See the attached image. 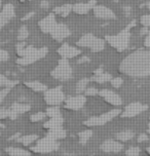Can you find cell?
<instances>
[{"label": "cell", "instance_id": "obj_1", "mask_svg": "<svg viewBox=\"0 0 150 156\" xmlns=\"http://www.w3.org/2000/svg\"><path fill=\"white\" fill-rule=\"evenodd\" d=\"M119 71L130 77L150 75V51L139 49L127 55L120 62Z\"/></svg>", "mask_w": 150, "mask_h": 156}, {"label": "cell", "instance_id": "obj_2", "mask_svg": "<svg viewBox=\"0 0 150 156\" xmlns=\"http://www.w3.org/2000/svg\"><path fill=\"white\" fill-rule=\"evenodd\" d=\"M135 25H136V21H132L127 25V27L126 29H123V31H120L116 35H107L106 37H105V40L117 51H126L130 44V28H133Z\"/></svg>", "mask_w": 150, "mask_h": 156}, {"label": "cell", "instance_id": "obj_3", "mask_svg": "<svg viewBox=\"0 0 150 156\" xmlns=\"http://www.w3.org/2000/svg\"><path fill=\"white\" fill-rule=\"evenodd\" d=\"M76 44L80 47H88L93 52H100L105 47V41L101 38L96 37L91 33H88L81 36Z\"/></svg>", "mask_w": 150, "mask_h": 156}, {"label": "cell", "instance_id": "obj_4", "mask_svg": "<svg viewBox=\"0 0 150 156\" xmlns=\"http://www.w3.org/2000/svg\"><path fill=\"white\" fill-rule=\"evenodd\" d=\"M67 60L68 58H62L58 63V66L51 72V75L55 79L60 80V81H67L71 79L73 70Z\"/></svg>", "mask_w": 150, "mask_h": 156}, {"label": "cell", "instance_id": "obj_5", "mask_svg": "<svg viewBox=\"0 0 150 156\" xmlns=\"http://www.w3.org/2000/svg\"><path fill=\"white\" fill-rule=\"evenodd\" d=\"M121 113V111L119 109H113L108 111L106 113H103L99 116H94L91 118L87 119L83 124L87 125V126H101L108 123L109 121H111L112 119H114L116 116H118Z\"/></svg>", "mask_w": 150, "mask_h": 156}, {"label": "cell", "instance_id": "obj_6", "mask_svg": "<svg viewBox=\"0 0 150 156\" xmlns=\"http://www.w3.org/2000/svg\"><path fill=\"white\" fill-rule=\"evenodd\" d=\"M48 49L46 47H40V48H33L28 55L24 57H20L16 60V64L20 66H28L34 64L37 61L41 60L48 55Z\"/></svg>", "mask_w": 150, "mask_h": 156}, {"label": "cell", "instance_id": "obj_7", "mask_svg": "<svg viewBox=\"0 0 150 156\" xmlns=\"http://www.w3.org/2000/svg\"><path fill=\"white\" fill-rule=\"evenodd\" d=\"M59 146L60 145L57 140H54V139L46 136L45 138L38 140L36 142V145H34L30 149L32 152L35 153H51L59 149Z\"/></svg>", "mask_w": 150, "mask_h": 156}, {"label": "cell", "instance_id": "obj_8", "mask_svg": "<svg viewBox=\"0 0 150 156\" xmlns=\"http://www.w3.org/2000/svg\"><path fill=\"white\" fill-rule=\"evenodd\" d=\"M44 101L49 106H59L65 101V94L62 90V86L46 90L44 91Z\"/></svg>", "mask_w": 150, "mask_h": 156}, {"label": "cell", "instance_id": "obj_9", "mask_svg": "<svg viewBox=\"0 0 150 156\" xmlns=\"http://www.w3.org/2000/svg\"><path fill=\"white\" fill-rule=\"evenodd\" d=\"M148 109V106L143 105L141 103H132V104L127 105L126 107V109L123 110V112L121 113V117L124 118H130V117H135L139 115V114L143 113L144 111H146Z\"/></svg>", "mask_w": 150, "mask_h": 156}, {"label": "cell", "instance_id": "obj_10", "mask_svg": "<svg viewBox=\"0 0 150 156\" xmlns=\"http://www.w3.org/2000/svg\"><path fill=\"white\" fill-rule=\"evenodd\" d=\"M49 34H51L52 39H55V40L58 41V42H61V41H63L64 39L69 37L71 34V32L66 25H64L62 23H57V25H55V28L52 30V32L49 33Z\"/></svg>", "mask_w": 150, "mask_h": 156}, {"label": "cell", "instance_id": "obj_11", "mask_svg": "<svg viewBox=\"0 0 150 156\" xmlns=\"http://www.w3.org/2000/svg\"><path fill=\"white\" fill-rule=\"evenodd\" d=\"M15 16H16V12L13 5L10 3L5 4L3 8H2L1 12H0V30L7 23H9Z\"/></svg>", "mask_w": 150, "mask_h": 156}, {"label": "cell", "instance_id": "obj_12", "mask_svg": "<svg viewBox=\"0 0 150 156\" xmlns=\"http://www.w3.org/2000/svg\"><path fill=\"white\" fill-rule=\"evenodd\" d=\"M55 25H57V20H55V15L54 12L49 13L48 16H45L44 19L38 22L39 29L41 30V32L45 33V34L51 33Z\"/></svg>", "mask_w": 150, "mask_h": 156}, {"label": "cell", "instance_id": "obj_13", "mask_svg": "<svg viewBox=\"0 0 150 156\" xmlns=\"http://www.w3.org/2000/svg\"><path fill=\"white\" fill-rule=\"evenodd\" d=\"M87 99L84 96H76V97H70L65 100V108L70 110H80L84 107Z\"/></svg>", "mask_w": 150, "mask_h": 156}, {"label": "cell", "instance_id": "obj_14", "mask_svg": "<svg viewBox=\"0 0 150 156\" xmlns=\"http://www.w3.org/2000/svg\"><path fill=\"white\" fill-rule=\"evenodd\" d=\"M99 96L102 98L104 101L109 103L113 106H120L123 104V100L117 94L110 90H101L99 91Z\"/></svg>", "mask_w": 150, "mask_h": 156}, {"label": "cell", "instance_id": "obj_15", "mask_svg": "<svg viewBox=\"0 0 150 156\" xmlns=\"http://www.w3.org/2000/svg\"><path fill=\"white\" fill-rule=\"evenodd\" d=\"M58 54H59L62 58H71L77 57V55H79L80 54H81V49H78L74 46L69 45L68 43H64L59 47V49H58Z\"/></svg>", "mask_w": 150, "mask_h": 156}, {"label": "cell", "instance_id": "obj_16", "mask_svg": "<svg viewBox=\"0 0 150 156\" xmlns=\"http://www.w3.org/2000/svg\"><path fill=\"white\" fill-rule=\"evenodd\" d=\"M101 150L106 153H118L123 149V145L120 143V141L114 140H106L103 142L101 145Z\"/></svg>", "mask_w": 150, "mask_h": 156}, {"label": "cell", "instance_id": "obj_17", "mask_svg": "<svg viewBox=\"0 0 150 156\" xmlns=\"http://www.w3.org/2000/svg\"><path fill=\"white\" fill-rule=\"evenodd\" d=\"M94 15L96 18L101 20H114L116 19L115 13L104 5H96L94 7Z\"/></svg>", "mask_w": 150, "mask_h": 156}, {"label": "cell", "instance_id": "obj_18", "mask_svg": "<svg viewBox=\"0 0 150 156\" xmlns=\"http://www.w3.org/2000/svg\"><path fill=\"white\" fill-rule=\"evenodd\" d=\"M96 0H88V2H79L72 6V12L77 15H87L91 9H94L96 6Z\"/></svg>", "mask_w": 150, "mask_h": 156}, {"label": "cell", "instance_id": "obj_19", "mask_svg": "<svg viewBox=\"0 0 150 156\" xmlns=\"http://www.w3.org/2000/svg\"><path fill=\"white\" fill-rule=\"evenodd\" d=\"M64 123V119L62 116L58 117H51L48 121H46L43 124L44 129H58V127H62Z\"/></svg>", "mask_w": 150, "mask_h": 156}, {"label": "cell", "instance_id": "obj_20", "mask_svg": "<svg viewBox=\"0 0 150 156\" xmlns=\"http://www.w3.org/2000/svg\"><path fill=\"white\" fill-rule=\"evenodd\" d=\"M25 85L29 87L30 90L36 91V93H42V91H45L48 90V86L40 81H26Z\"/></svg>", "mask_w": 150, "mask_h": 156}, {"label": "cell", "instance_id": "obj_21", "mask_svg": "<svg viewBox=\"0 0 150 156\" xmlns=\"http://www.w3.org/2000/svg\"><path fill=\"white\" fill-rule=\"evenodd\" d=\"M10 109H12L16 115H20V114L26 113L28 111H30L31 106L29 104H25V103H15V104L12 105Z\"/></svg>", "mask_w": 150, "mask_h": 156}, {"label": "cell", "instance_id": "obj_22", "mask_svg": "<svg viewBox=\"0 0 150 156\" xmlns=\"http://www.w3.org/2000/svg\"><path fill=\"white\" fill-rule=\"evenodd\" d=\"M72 6H73V5H71V4H64L62 6L54 8L52 12H54L55 15H59L61 16H63V18H66V16H68L69 13L72 12Z\"/></svg>", "mask_w": 150, "mask_h": 156}, {"label": "cell", "instance_id": "obj_23", "mask_svg": "<svg viewBox=\"0 0 150 156\" xmlns=\"http://www.w3.org/2000/svg\"><path fill=\"white\" fill-rule=\"evenodd\" d=\"M46 136L52 139H54V140H61V139H64L66 136V132L62 129V127L52 129H48V133Z\"/></svg>", "mask_w": 150, "mask_h": 156}, {"label": "cell", "instance_id": "obj_24", "mask_svg": "<svg viewBox=\"0 0 150 156\" xmlns=\"http://www.w3.org/2000/svg\"><path fill=\"white\" fill-rule=\"evenodd\" d=\"M38 140V136L37 135H28V136H19L16 139V141L20 144L24 145V146H30L31 144H33L34 142Z\"/></svg>", "mask_w": 150, "mask_h": 156}, {"label": "cell", "instance_id": "obj_25", "mask_svg": "<svg viewBox=\"0 0 150 156\" xmlns=\"http://www.w3.org/2000/svg\"><path fill=\"white\" fill-rule=\"evenodd\" d=\"M16 80H12L9 78H7L6 76H4L3 74H0V87H9L12 88L13 86H16L18 84Z\"/></svg>", "mask_w": 150, "mask_h": 156}, {"label": "cell", "instance_id": "obj_26", "mask_svg": "<svg viewBox=\"0 0 150 156\" xmlns=\"http://www.w3.org/2000/svg\"><path fill=\"white\" fill-rule=\"evenodd\" d=\"M6 153L12 156H23V155H30L31 153L29 151L25 149H22V148H15V147H8L6 148Z\"/></svg>", "mask_w": 150, "mask_h": 156}, {"label": "cell", "instance_id": "obj_27", "mask_svg": "<svg viewBox=\"0 0 150 156\" xmlns=\"http://www.w3.org/2000/svg\"><path fill=\"white\" fill-rule=\"evenodd\" d=\"M111 79H112V76H111V74L105 73V72H103V73L99 74V75H95V76H94L93 78H91V80H93V81H95L97 83H100V84L110 81Z\"/></svg>", "mask_w": 150, "mask_h": 156}, {"label": "cell", "instance_id": "obj_28", "mask_svg": "<svg viewBox=\"0 0 150 156\" xmlns=\"http://www.w3.org/2000/svg\"><path fill=\"white\" fill-rule=\"evenodd\" d=\"M134 136H135V133L134 132H132V130H123V132L118 133L117 135H116V139L120 142H127V141L132 140V139L134 138Z\"/></svg>", "mask_w": 150, "mask_h": 156}, {"label": "cell", "instance_id": "obj_29", "mask_svg": "<svg viewBox=\"0 0 150 156\" xmlns=\"http://www.w3.org/2000/svg\"><path fill=\"white\" fill-rule=\"evenodd\" d=\"M19 115L13 112V111L10 109H6V108H1L0 109V119H16Z\"/></svg>", "mask_w": 150, "mask_h": 156}, {"label": "cell", "instance_id": "obj_30", "mask_svg": "<svg viewBox=\"0 0 150 156\" xmlns=\"http://www.w3.org/2000/svg\"><path fill=\"white\" fill-rule=\"evenodd\" d=\"M93 136V130L91 129H87V130H83V132H80L78 133V140L79 143L82 145H85L88 142V140L91 138Z\"/></svg>", "mask_w": 150, "mask_h": 156}, {"label": "cell", "instance_id": "obj_31", "mask_svg": "<svg viewBox=\"0 0 150 156\" xmlns=\"http://www.w3.org/2000/svg\"><path fill=\"white\" fill-rule=\"evenodd\" d=\"M91 81V78H83V79H80L76 84V91L78 94H81L83 91H85V90L88 88V82Z\"/></svg>", "mask_w": 150, "mask_h": 156}, {"label": "cell", "instance_id": "obj_32", "mask_svg": "<svg viewBox=\"0 0 150 156\" xmlns=\"http://www.w3.org/2000/svg\"><path fill=\"white\" fill-rule=\"evenodd\" d=\"M46 116H48L49 118L51 117H58V116H62L61 115V111L59 109V107L57 106H52V107H48L46 109Z\"/></svg>", "mask_w": 150, "mask_h": 156}, {"label": "cell", "instance_id": "obj_33", "mask_svg": "<svg viewBox=\"0 0 150 156\" xmlns=\"http://www.w3.org/2000/svg\"><path fill=\"white\" fill-rule=\"evenodd\" d=\"M28 36H29V31H28L27 27L23 25V26L19 29L18 37H16V38H18L19 41H25L28 38Z\"/></svg>", "mask_w": 150, "mask_h": 156}, {"label": "cell", "instance_id": "obj_34", "mask_svg": "<svg viewBox=\"0 0 150 156\" xmlns=\"http://www.w3.org/2000/svg\"><path fill=\"white\" fill-rule=\"evenodd\" d=\"M45 116H46V113L37 112V113L32 114V115L29 117V119H30V121H31V122H39L41 120H43V118Z\"/></svg>", "mask_w": 150, "mask_h": 156}, {"label": "cell", "instance_id": "obj_35", "mask_svg": "<svg viewBox=\"0 0 150 156\" xmlns=\"http://www.w3.org/2000/svg\"><path fill=\"white\" fill-rule=\"evenodd\" d=\"M110 82H111V85L114 88H119L123 85V78H120V77H115V78H112V79L110 80Z\"/></svg>", "mask_w": 150, "mask_h": 156}, {"label": "cell", "instance_id": "obj_36", "mask_svg": "<svg viewBox=\"0 0 150 156\" xmlns=\"http://www.w3.org/2000/svg\"><path fill=\"white\" fill-rule=\"evenodd\" d=\"M140 152H141V150L140 148H138V147H130L126 151V154L129 156H137L140 154Z\"/></svg>", "mask_w": 150, "mask_h": 156}, {"label": "cell", "instance_id": "obj_37", "mask_svg": "<svg viewBox=\"0 0 150 156\" xmlns=\"http://www.w3.org/2000/svg\"><path fill=\"white\" fill-rule=\"evenodd\" d=\"M140 23L143 27H147L148 28L150 26V15H145L142 16L140 19Z\"/></svg>", "mask_w": 150, "mask_h": 156}, {"label": "cell", "instance_id": "obj_38", "mask_svg": "<svg viewBox=\"0 0 150 156\" xmlns=\"http://www.w3.org/2000/svg\"><path fill=\"white\" fill-rule=\"evenodd\" d=\"M8 58H9V54L4 49H0V63L6 62Z\"/></svg>", "mask_w": 150, "mask_h": 156}, {"label": "cell", "instance_id": "obj_39", "mask_svg": "<svg viewBox=\"0 0 150 156\" xmlns=\"http://www.w3.org/2000/svg\"><path fill=\"white\" fill-rule=\"evenodd\" d=\"M10 88L9 87H4L3 90H0V104L3 102V100L5 99V97L9 94Z\"/></svg>", "mask_w": 150, "mask_h": 156}, {"label": "cell", "instance_id": "obj_40", "mask_svg": "<svg viewBox=\"0 0 150 156\" xmlns=\"http://www.w3.org/2000/svg\"><path fill=\"white\" fill-rule=\"evenodd\" d=\"M85 94L90 97H93V96H96V94H99V90L95 87H88L85 90Z\"/></svg>", "mask_w": 150, "mask_h": 156}, {"label": "cell", "instance_id": "obj_41", "mask_svg": "<svg viewBox=\"0 0 150 156\" xmlns=\"http://www.w3.org/2000/svg\"><path fill=\"white\" fill-rule=\"evenodd\" d=\"M149 140L148 136L146 135V133H140L138 136V142L139 143H143V142H147Z\"/></svg>", "mask_w": 150, "mask_h": 156}, {"label": "cell", "instance_id": "obj_42", "mask_svg": "<svg viewBox=\"0 0 150 156\" xmlns=\"http://www.w3.org/2000/svg\"><path fill=\"white\" fill-rule=\"evenodd\" d=\"M144 45L146 47H150V31H148V33H147V36L145 40H144Z\"/></svg>", "mask_w": 150, "mask_h": 156}, {"label": "cell", "instance_id": "obj_43", "mask_svg": "<svg viewBox=\"0 0 150 156\" xmlns=\"http://www.w3.org/2000/svg\"><path fill=\"white\" fill-rule=\"evenodd\" d=\"M90 58H88V57H82V58H80L78 61H77V63L78 64H83V63H87V62H90Z\"/></svg>", "mask_w": 150, "mask_h": 156}, {"label": "cell", "instance_id": "obj_44", "mask_svg": "<svg viewBox=\"0 0 150 156\" xmlns=\"http://www.w3.org/2000/svg\"><path fill=\"white\" fill-rule=\"evenodd\" d=\"M40 6L42 8H48L49 6V3L48 1H45V0H42V1L40 2Z\"/></svg>", "mask_w": 150, "mask_h": 156}, {"label": "cell", "instance_id": "obj_45", "mask_svg": "<svg viewBox=\"0 0 150 156\" xmlns=\"http://www.w3.org/2000/svg\"><path fill=\"white\" fill-rule=\"evenodd\" d=\"M123 10H124V12H126V16H129L130 15V12H132V8L129 7V6H127V7L123 8Z\"/></svg>", "mask_w": 150, "mask_h": 156}, {"label": "cell", "instance_id": "obj_46", "mask_svg": "<svg viewBox=\"0 0 150 156\" xmlns=\"http://www.w3.org/2000/svg\"><path fill=\"white\" fill-rule=\"evenodd\" d=\"M103 72H104V70H103V68H102V67H100V68H98L97 70H95V72H94V74H95V75H99V74L103 73Z\"/></svg>", "mask_w": 150, "mask_h": 156}, {"label": "cell", "instance_id": "obj_47", "mask_svg": "<svg viewBox=\"0 0 150 156\" xmlns=\"http://www.w3.org/2000/svg\"><path fill=\"white\" fill-rule=\"evenodd\" d=\"M140 33H141V35H145V34H147V33H148V30H147V27H143L142 29H141Z\"/></svg>", "mask_w": 150, "mask_h": 156}, {"label": "cell", "instance_id": "obj_48", "mask_svg": "<svg viewBox=\"0 0 150 156\" xmlns=\"http://www.w3.org/2000/svg\"><path fill=\"white\" fill-rule=\"evenodd\" d=\"M19 136H21L20 133H16V135H13L12 136H10V138H9V140H13V139H16H16H18Z\"/></svg>", "mask_w": 150, "mask_h": 156}, {"label": "cell", "instance_id": "obj_49", "mask_svg": "<svg viewBox=\"0 0 150 156\" xmlns=\"http://www.w3.org/2000/svg\"><path fill=\"white\" fill-rule=\"evenodd\" d=\"M33 15H34V13H33V12L28 13V15H27L26 16H25V18H23V20H28V19H30V18H31V16H33Z\"/></svg>", "mask_w": 150, "mask_h": 156}, {"label": "cell", "instance_id": "obj_50", "mask_svg": "<svg viewBox=\"0 0 150 156\" xmlns=\"http://www.w3.org/2000/svg\"><path fill=\"white\" fill-rule=\"evenodd\" d=\"M146 6H147V8H148L149 12H150V1H149V2H147V3H146Z\"/></svg>", "mask_w": 150, "mask_h": 156}, {"label": "cell", "instance_id": "obj_51", "mask_svg": "<svg viewBox=\"0 0 150 156\" xmlns=\"http://www.w3.org/2000/svg\"><path fill=\"white\" fill-rule=\"evenodd\" d=\"M148 133H150V120H149V123H148Z\"/></svg>", "mask_w": 150, "mask_h": 156}, {"label": "cell", "instance_id": "obj_52", "mask_svg": "<svg viewBox=\"0 0 150 156\" xmlns=\"http://www.w3.org/2000/svg\"><path fill=\"white\" fill-rule=\"evenodd\" d=\"M0 127H2V129H3V127H5V125L2 124V123H0Z\"/></svg>", "mask_w": 150, "mask_h": 156}, {"label": "cell", "instance_id": "obj_53", "mask_svg": "<svg viewBox=\"0 0 150 156\" xmlns=\"http://www.w3.org/2000/svg\"><path fill=\"white\" fill-rule=\"evenodd\" d=\"M147 153H149V154H150V147H148V148H147Z\"/></svg>", "mask_w": 150, "mask_h": 156}, {"label": "cell", "instance_id": "obj_54", "mask_svg": "<svg viewBox=\"0 0 150 156\" xmlns=\"http://www.w3.org/2000/svg\"><path fill=\"white\" fill-rule=\"evenodd\" d=\"M20 1H31V0H20Z\"/></svg>", "mask_w": 150, "mask_h": 156}, {"label": "cell", "instance_id": "obj_55", "mask_svg": "<svg viewBox=\"0 0 150 156\" xmlns=\"http://www.w3.org/2000/svg\"><path fill=\"white\" fill-rule=\"evenodd\" d=\"M113 1H114V2H118L119 0H113Z\"/></svg>", "mask_w": 150, "mask_h": 156}, {"label": "cell", "instance_id": "obj_56", "mask_svg": "<svg viewBox=\"0 0 150 156\" xmlns=\"http://www.w3.org/2000/svg\"><path fill=\"white\" fill-rule=\"evenodd\" d=\"M0 6H1V0H0Z\"/></svg>", "mask_w": 150, "mask_h": 156}, {"label": "cell", "instance_id": "obj_57", "mask_svg": "<svg viewBox=\"0 0 150 156\" xmlns=\"http://www.w3.org/2000/svg\"><path fill=\"white\" fill-rule=\"evenodd\" d=\"M141 1H143V0H141Z\"/></svg>", "mask_w": 150, "mask_h": 156}, {"label": "cell", "instance_id": "obj_58", "mask_svg": "<svg viewBox=\"0 0 150 156\" xmlns=\"http://www.w3.org/2000/svg\"><path fill=\"white\" fill-rule=\"evenodd\" d=\"M0 135H1V133H0Z\"/></svg>", "mask_w": 150, "mask_h": 156}]
</instances>
